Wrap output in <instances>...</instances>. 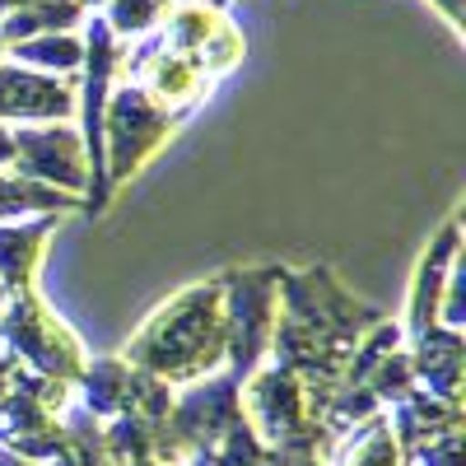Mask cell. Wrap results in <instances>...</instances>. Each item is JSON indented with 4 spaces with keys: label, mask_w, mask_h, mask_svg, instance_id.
<instances>
[{
    "label": "cell",
    "mask_w": 466,
    "mask_h": 466,
    "mask_svg": "<svg viewBox=\"0 0 466 466\" xmlns=\"http://www.w3.org/2000/svg\"><path fill=\"white\" fill-rule=\"evenodd\" d=\"M331 466H401V443L387 430V420L373 415L340 434V448L331 452Z\"/></svg>",
    "instance_id": "14"
},
{
    "label": "cell",
    "mask_w": 466,
    "mask_h": 466,
    "mask_svg": "<svg viewBox=\"0 0 466 466\" xmlns=\"http://www.w3.org/2000/svg\"><path fill=\"white\" fill-rule=\"evenodd\" d=\"M116 80L136 85L154 107L173 112L177 122H187V116L197 112V107L210 98V89H215L210 75L191 61V56L173 52L159 33H149V37H140V43H127V47H122Z\"/></svg>",
    "instance_id": "5"
},
{
    "label": "cell",
    "mask_w": 466,
    "mask_h": 466,
    "mask_svg": "<svg viewBox=\"0 0 466 466\" xmlns=\"http://www.w3.org/2000/svg\"><path fill=\"white\" fill-rule=\"evenodd\" d=\"M15 173L47 182L66 197L85 201L89 191V154L75 122H43V127H15Z\"/></svg>",
    "instance_id": "6"
},
{
    "label": "cell",
    "mask_w": 466,
    "mask_h": 466,
    "mask_svg": "<svg viewBox=\"0 0 466 466\" xmlns=\"http://www.w3.org/2000/svg\"><path fill=\"white\" fill-rule=\"evenodd\" d=\"M0 61H5V37H0Z\"/></svg>",
    "instance_id": "23"
},
{
    "label": "cell",
    "mask_w": 466,
    "mask_h": 466,
    "mask_svg": "<svg viewBox=\"0 0 466 466\" xmlns=\"http://www.w3.org/2000/svg\"><path fill=\"white\" fill-rule=\"evenodd\" d=\"M0 466H37V461H24V457H15V452L0 448Z\"/></svg>",
    "instance_id": "21"
},
{
    "label": "cell",
    "mask_w": 466,
    "mask_h": 466,
    "mask_svg": "<svg viewBox=\"0 0 466 466\" xmlns=\"http://www.w3.org/2000/svg\"><path fill=\"white\" fill-rule=\"evenodd\" d=\"M75 5H80L85 15H94V10H103V5H107V0H75Z\"/></svg>",
    "instance_id": "22"
},
{
    "label": "cell",
    "mask_w": 466,
    "mask_h": 466,
    "mask_svg": "<svg viewBox=\"0 0 466 466\" xmlns=\"http://www.w3.org/2000/svg\"><path fill=\"white\" fill-rule=\"evenodd\" d=\"M430 5H439V15H443V19H448V24L461 33V5H466V0H430Z\"/></svg>",
    "instance_id": "19"
},
{
    "label": "cell",
    "mask_w": 466,
    "mask_h": 466,
    "mask_svg": "<svg viewBox=\"0 0 466 466\" xmlns=\"http://www.w3.org/2000/svg\"><path fill=\"white\" fill-rule=\"evenodd\" d=\"M5 61L15 66H28V70H43V75H80V61H85V37L80 28H66V33H37V37H24V43H10L5 47Z\"/></svg>",
    "instance_id": "13"
},
{
    "label": "cell",
    "mask_w": 466,
    "mask_h": 466,
    "mask_svg": "<svg viewBox=\"0 0 466 466\" xmlns=\"http://www.w3.org/2000/svg\"><path fill=\"white\" fill-rule=\"evenodd\" d=\"M24 5H37V0H0V19L15 15V10H24Z\"/></svg>",
    "instance_id": "20"
},
{
    "label": "cell",
    "mask_w": 466,
    "mask_h": 466,
    "mask_svg": "<svg viewBox=\"0 0 466 466\" xmlns=\"http://www.w3.org/2000/svg\"><path fill=\"white\" fill-rule=\"evenodd\" d=\"M0 308H5V289H0Z\"/></svg>",
    "instance_id": "24"
},
{
    "label": "cell",
    "mask_w": 466,
    "mask_h": 466,
    "mask_svg": "<svg viewBox=\"0 0 466 466\" xmlns=\"http://www.w3.org/2000/svg\"><path fill=\"white\" fill-rule=\"evenodd\" d=\"M85 24V10L75 0H37V5H24L15 15L0 19V37L10 43H24V37H37V33H66V28H80Z\"/></svg>",
    "instance_id": "15"
},
{
    "label": "cell",
    "mask_w": 466,
    "mask_h": 466,
    "mask_svg": "<svg viewBox=\"0 0 466 466\" xmlns=\"http://www.w3.org/2000/svg\"><path fill=\"white\" fill-rule=\"evenodd\" d=\"M168 10H173V0H107V5L94 10V15L107 24V33L116 37V43L127 47V43L149 37L154 28L168 19Z\"/></svg>",
    "instance_id": "16"
},
{
    "label": "cell",
    "mask_w": 466,
    "mask_h": 466,
    "mask_svg": "<svg viewBox=\"0 0 466 466\" xmlns=\"http://www.w3.org/2000/svg\"><path fill=\"white\" fill-rule=\"evenodd\" d=\"M0 122L5 127H43L75 122V75H43L15 61H0Z\"/></svg>",
    "instance_id": "7"
},
{
    "label": "cell",
    "mask_w": 466,
    "mask_h": 466,
    "mask_svg": "<svg viewBox=\"0 0 466 466\" xmlns=\"http://www.w3.org/2000/svg\"><path fill=\"white\" fill-rule=\"evenodd\" d=\"M382 420H387V430L397 434L401 448H415V443H424V439L452 434L457 420H461V410H457V401H439V397H430V392H420V387H410L406 397H397L392 406H387Z\"/></svg>",
    "instance_id": "11"
},
{
    "label": "cell",
    "mask_w": 466,
    "mask_h": 466,
    "mask_svg": "<svg viewBox=\"0 0 466 466\" xmlns=\"http://www.w3.org/2000/svg\"><path fill=\"white\" fill-rule=\"evenodd\" d=\"M182 122L173 112L154 107L136 85L116 80L103 107V177L107 191H116L122 182H131L154 154L164 149V140L177 131Z\"/></svg>",
    "instance_id": "4"
},
{
    "label": "cell",
    "mask_w": 466,
    "mask_h": 466,
    "mask_svg": "<svg viewBox=\"0 0 466 466\" xmlns=\"http://www.w3.org/2000/svg\"><path fill=\"white\" fill-rule=\"evenodd\" d=\"M19 369H24V364H19V360L10 355V350H5V345H0V397H5V392H10V387H15V378H19Z\"/></svg>",
    "instance_id": "17"
},
{
    "label": "cell",
    "mask_w": 466,
    "mask_h": 466,
    "mask_svg": "<svg viewBox=\"0 0 466 466\" xmlns=\"http://www.w3.org/2000/svg\"><path fill=\"white\" fill-rule=\"evenodd\" d=\"M457 266H461V224L452 215V219L439 224L430 248L415 261L410 294H406V318H401L406 336H415L424 327H439V308H443V294H448V280L457 276Z\"/></svg>",
    "instance_id": "8"
},
{
    "label": "cell",
    "mask_w": 466,
    "mask_h": 466,
    "mask_svg": "<svg viewBox=\"0 0 466 466\" xmlns=\"http://www.w3.org/2000/svg\"><path fill=\"white\" fill-rule=\"evenodd\" d=\"M61 215H37V219H10L0 224V289H33L37 270H43L47 243L56 233Z\"/></svg>",
    "instance_id": "10"
},
{
    "label": "cell",
    "mask_w": 466,
    "mask_h": 466,
    "mask_svg": "<svg viewBox=\"0 0 466 466\" xmlns=\"http://www.w3.org/2000/svg\"><path fill=\"white\" fill-rule=\"evenodd\" d=\"M280 270L285 266H233L219 276L224 327H228L224 369L238 382L270 350V331H276V313H280Z\"/></svg>",
    "instance_id": "3"
},
{
    "label": "cell",
    "mask_w": 466,
    "mask_h": 466,
    "mask_svg": "<svg viewBox=\"0 0 466 466\" xmlns=\"http://www.w3.org/2000/svg\"><path fill=\"white\" fill-rule=\"evenodd\" d=\"M224 355H228V327H224V289L215 276L187 285L182 294L154 308L116 360L168 387H187L219 373Z\"/></svg>",
    "instance_id": "1"
},
{
    "label": "cell",
    "mask_w": 466,
    "mask_h": 466,
    "mask_svg": "<svg viewBox=\"0 0 466 466\" xmlns=\"http://www.w3.org/2000/svg\"><path fill=\"white\" fill-rule=\"evenodd\" d=\"M15 164V127L0 122V173H5Z\"/></svg>",
    "instance_id": "18"
},
{
    "label": "cell",
    "mask_w": 466,
    "mask_h": 466,
    "mask_svg": "<svg viewBox=\"0 0 466 466\" xmlns=\"http://www.w3.org/2000/svg\"><path fill=\"white\" fill-rule=\"evenodd\" d=\"M37 215H80V201L66 197V191L47 187V182H33L15 168L0 173V224L10 219H37Z\"/></svg>",
    "instance_id": "12"
},
{
    "label": "cell",
    "mask_w": 466,
    "mask_h": 466,
    "mask_svg": "<svg viewBox=\"0 0 466 466\" xmlns=\"http://www.w3.org/2000/svg\"><path fill=\"white\" fill-rule=\"evenodd\" d=\"M0 345H5L28 373L56 378V382H70V387L89 364L85 340L66 327V318L43 294H37V285L5 294V308H0Z\"/></svg>",
    "instance_id": "2"
},
{
    "label": "cell",
    "mask_w": 466,
    "mask_h": 466,
    "mask_svg": "<svg viewBox=\"0 0 466 466\" xmlns=\"http://www.w3.org/2000/svg\"><path fill=\"white\" fill-rule=\"evenodd\" d=\"M406 360H410V378L420 392H430L439 401H457L461 397V331L452 327H424L415 336H406Z\"/></svg>",
    "instance_id": "9"
}]
</instances>
